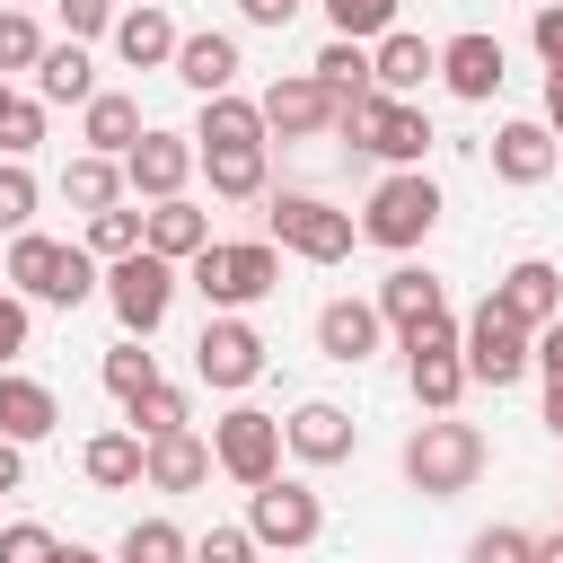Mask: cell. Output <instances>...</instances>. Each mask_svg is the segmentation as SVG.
<instances>
[{"instance_id":"obj_34","label":"cell","mask_w":563,"mask_h":563,"mask_svg":"<svg viewBox=\"0 0 563 563\" xmlns=\"http://www.w3.org/2000/svg\"><path fill=\"white\" fill-rule=\"evenodd\" d=\"M123 413H132V431H141V440H167V431H194V405H185V387H167V378H158L150 396H132Z\"/></svg>"},{"instance_id":"obj_47","label":"cell","mask_w":563,"mask_h":563,"mask_svg":"<svg viewBox=\"0 0 563 563\" xmlns=\"http://www.w3.org/2000/svg\"><path fill=\"white\" fill-rule=\"evenodd\" d=\"M26 325H35V317H26V299H18V290H0V369L26 352Z\"/></svg>"},{"instance_id":"obj_51","label":"cell","mask_w":563,"mask_h":563,"mask_svg":"<svg viewBox=\"0 0 563 563\" xmlns=\"http://www.w3.org/2000/svg\"><path fill=\"white\" fill-rule=\"evenodd\" d=\"M545 123H554V141H563V70H545Z\"/></svg>"},{"instance_id":"obj_17","label":"cell","mask_w":563,"mask_h":563,"mask_svg":"<svg viewBox=\"0 0 563 563\" xmlns=\"http://www.w3.org/2000/svg\"><path fill=\"white\" fill-rule=\"evenodd\" d=\"M493 299H501V308L537 334V325H554V317H563V273H554L545 255H519V264L493 282Z\"/></svg>"},{"instance_id":"obj_3","label":"cell","mask_w":563,"mask_h":563,"mask_svg":"<svg viewBox=\"0 0 563 563\" xmlns=\"http://www.w3.org/2000/svg\"><path fill=\"white\" fill-rule=\"evenodd\" d=\"M9 290L18 299H44V308H79L88 290H106V273H97L88 246H62L44 229H18L9 238Z\"/></svg>"},{"instance_id":"obj_30","label":"cell","mask_w":563,"mask_h":563,"mask_svg":"<svg viewBox=\"0 0 563 563\" xmlns=\"http://www.w3.org/2000/svg\"><path fill=\"white\" fill-rule=\"evenodd\" d=\"M405 378H413V405L422 413H457V396L475 387L466 378V352H405Z\"/></svg>"},{"instance_id":"obj_11","label":"cell","mask_w":563,"mask_h":563,"mask_svg":"<svg viewBox=\"0 0 563 563\" xmlns=\"http://www.w3.org/2000/svg\"><path fill=\"white\" fill-rule=\"evenodd\" d=\"M194 167H202V150H194V132H141V141L123 150V185H132L141 202H176Z\"/></svg>"},{"instance_id":"obj_6","label":"cell","mask_w":563,"mask_h":563,"mask_svg":"<svg viewBox=\"0 0 563 563\" xmlns=\"http://www.w3.org/2000/svg\"><path fill=\"white\" fill-rule=\"evenodd\" d=\"M106 308H114V325L123 334H158L167 325V308H176V264L167 255H150V246H132V255H114L106 264Z\"/></svg>"},{"instance_id":"obj_55","label":"cell","mask_w":563,"mask_h":563,"mask_svg":"<svg viewBox=\"0 0 563 563\" xmlns=\"http://www.w3.org/2000/svg\"><path fill=\"white\" fill-rule=\"evenodd\" d=\"M0 114H9V79H0Z\"/></svg>"},{"instance_id":"obj_27","label":"cell","mask_w":563,"mask_h":563,"mask_svg":"<svg viewBox=\"0 0 563 563\" xmlns=\"http://www.w3.org/2000/svg\"><path fill=\"white\" fill-rule=\"evenodd\" d=\"M422 150H431V114H422L413 97H387L378 123H369V158H387V167H422Z\"/></svg>"},{"instance_id":"obj_46","label":"cell","mask_w":563,"mask_h":563,"mask_svg":"<svg viewBox=\"0 0 563 563\" xmlns=\"http://www.w3.org/2000/svg\"><path fill=\"white\" fill-rule=\"evenodd\" d=\"M528 44L545 53V70H563V0H537V18H528Z\"/></svg>"},{"instance_id":"obj_5","label":"cell","mask_w":563,"mask_h":563,"mask_svg":"<svg viewBox=\"0 0 563 563\" xmlns=\"http://www.w3.org/2000/svg\"><path fill=\"white\" fill-rule=\"evenodd\" d=\"M264 238L290 246V255H308V264H343L352 238H361V220L334 211V202H317V194H264Z\"/></svg>"},{"instance_id":"obj_31","label":"cell","mask_w":563,"mask_h":563,"mask_svg":"<svg viewBox=\"0 0 563 563\" xmlns=\"http://www.w3.org/2000/svg\"><path fill=\"white\" fill-rule=\"evenodd\" d=\"M62 202H70V211H114V202H123V158L79 150V158L62 167Z\"/></svg>"},{"instance_id":"obj_29","label":"cell","mask_w":563,"mask_h":563,"mask_svg":"<svg viewBox=\"0 0 563 563\" xmlns=\"http://www.w3.org/2000/svg\"><path fill=\"white\" fill-rule=\"evenodd\" d=\"M35 97H44V106H88V97H97V62H88V44H44V62H35Z\"/></svg>"},{"instance_id":"obj_12","label":"cell","mask_w":563,"mask_h":563,"mask_svg":"<svg viewBox=\"0 0 563 563\" xmlns=\"http://www.w3.org/2000/svg\"><path fill=\"white\" fill-rule=\"evenodd\" d=\"M264 132H282V141H308V132H334V88L317 79V70H290V79H273L264 97Z\"/></svg>"},{"instance_id":"obj_40","label":"cell","mask_w":563,"mask_h":563,"mask_svg":"<svg viewBox=\"0 0 563 563\" xmlns=\"http://www.w3.org/2000/svg\"><path fill=\"white\" fill-rule=\"evenodd\" d=\"M325 18H334V35H352V44H378V35L396 26V0H325Z\"/></svg>"},{"instance_id":"obj_9","label":"cell","mask_w":563,"mask_h":563,"mask_svg":"<svg viewBox=\"0 0 563 563\" xmlns=\"http://www.w3.org/2000/svg\"><path fill=\"white\" fill-rule=\"evenodd\" d=\"M246 528H255V545L299 554V545H317V537H325V501H317L299 475H273V484H255V493H246Z\"/></svg>"},{"instance_id":"obj_43","label":"cell","mask_w":563,"mask_h":563,"mask_svg":"<svg viewBox=\"0 0 563 563\" xmlns=\"http://www.w3.org/2000/svg\"><path fill=\"white\" fill-rule=\"evenodd\" d=\"M466 563H537V537H528V528H484V537L466 545Z\"/></svg>"},{"instance_id":"obj_22","label":"cell","mask_w":563,"mask_h":563,"mask_svg":"<svg viewBox=\"0 0 563 563\" xmlns=\"http://www.w3.org/2000/svg\"><path fill=\"white\" fill-rule=\"evenodd\" d=\"M141 246L167 255V264H194V255L211 246V220H202L185 194H176V202H150V211H141Z\"/></svg>"},{"instance_id":"obj_50","label":"cell","mask_w":563,"mask_h":563,"mask_svg":"<svg viewBox=\"0 0 563 563\" xmlns=\"http://www.w3.org/2000/svg\"><path fill=\"white\" fill-rule=\"evenodd\" d=\"M18 484H26V440L0 431V493H18Z\"/></svg>"},{"instance_id":"obj_41","label":"cell","mask_w":563,"mask_h":563,"mask_svg":"<svg viewBox=\"0 0 563 563\" xmlns=\"http://www.w3.org/2000/svg\"><path fill=\"white\" fill-rule=\"evenodd\" d=\"M0 563H62V537L44 519H9L0 528Z\"/></svg>"},{"instance_id":"obj_25","label":"cell","mask_w":563,"mask_h":563,"mask_svg":"<svg viewBox=\"0 0 563 563\" xmlns=\"http://www.w3.org/2000/svg\"><path fill=\"white\" fill-rule=\"evenodd\" d=\"M141 132H150V123H141V97H123V88H97V97L79 106V141L106 150V158H123Z\"/></svg>"},{"instance_id":"obj_42","label":"cell","mask_w":563,"mask_h":563,"mask_svg":"<svg viewBox=\"0 0 563 563\" xmlns=\"http://www.w3.org/2000/svg\"><path fill=\"white\" fill-rule=\"evenodd\" d=\"M44 141V97H9V114H0V158H26Z\"/></svg>"},{"instance_id":"obj_16","label":"cell","mask_w":563,"mask_h":563,"mask_svg":"<svg viewBox=\"0 0 563 563\" xmlns=\"http://www.w3.org/2000/svg\"><path fill=\"white\" fill-rule=\"evenodd\" d=\"M554 167H563L554 123H501V132H493V176H501V185H545Z\"/></svg>"},{"instance_id":"obj_24","label":"cell","mask_w":563,"mask_h":563,"mask_svg":"<svg viewBox=\"0 0 563 563\" xmlns=\"http://www.w3.org/2000/svg\"><path fill=\"white\" fill-rule=\"evenodd\" d=\"M211 440L202 431H167V440H150V466H141V484H158V493H194V484H211Z\"/></svg>"},{"instance_id":"obj_26","label":"cell","mask_w":563,"mask_h":563,"mask_svg":"<svg viewBox=\"0 0 563 563\" xmlns=\"http://www.w3.org/2000/svg\"><path fill=\"white\" fill-rule=\"evenodd\" d=\"M194 150H264V106L255 97H202V123H194Z\"/></svg>"},{"instance_id":"obj_48","label":"cell","mask_w":563,"mask_h":563,"mask_svg":"<svg viewBox=\"0 0 563 563\" xmlns=\"http://www.w3.org/2000/svg\"><path fill=\"white\" fill-rule=\"evenodd\" d=\"M537 369H545V387H563V317L537 325Z\"/></svg>"},{"instance_id":"obj_21","label":"cell","mask_w":563,"mask_h":563,"mask_svg":"<svg viewBox=\"0 0 563 563\" xmlns=\"http://www.w3.org/2000/svg\"><path fill=\"white\" fill-rule=\"evenodd\" d=\"M176 79H185L194 97H229V88H238V35H220V26L185 35V44H176Z\"/></svg>"},{"instance_id":"obj_2","label":"cell","mask_w":563,"mask_h":563,"mask_svg":"<svg viewBox=\"0 0 563 563\" xmlns=\"http://www.w3.org/2000/svg\"><path fill=\"white\" fill-rule=\"evenodd\" d=\"M484 457H493V449H484L475 422L431 413V422H413V440H405V484H413L422 501H457V493H475Z\"/></svg>"},{"instance_id":"obj_54","label":"cell","mask_w":563,"mask_h":563,"mask_svg":"<svg viewBox=\"0 0 563 563\" xmlns=\"http://www.w3.org/2000/svg\"><path fill=\"white\" fill-rule=\"evenodd\" d=\"M62 563H106V554H88V545H62Z\"/></svg>"},{"instance_id":"obj_15","label":"cell","mask_w":563,"mask_h":563,"mask_svg":"<svg viewBox=\"0 0 563 563\" xmlns=\"http://www.w3.org/2000/svg\"><path fill=\"white\" fill-rule=\"evenodd\" d=\"M378 334H387L378 299H325V308H317V352L343 361V369H361V361L378 352Z\"/></svg>"},{"instance_id":"obj_49","label":"cell","mask_w":563,"mask_h":563,"mask_svg":"<svg viewBox=\"0 0 563 563\" xmlns=\"http://www.w3.org/2000/svg\"><path fill=\"white\" fill-rule=\"evenodd\" d=\"M238 18H246V26H290L299 0H238Z\"/></svg>"},{"instance_id":"obj_4","label":"cell","mask_w":563,"mask_h":563,"mask_svg":"<svg viewBox=\"0 0 563 563\" xmlns=\"http://www.w3.org/2000/svg\"><path fill=\"white\" fill-rule=\"evenodd\" d=\"M431 229H440V185L422 167H387L369 185V202H361V238L387 246V255H413Z\"/></svg>"},{"instance_id":"obj_36","label":"cell","mask_w":563,"mask_h":563,"mask_svg":"<svg viewBox=\"0 0 563 563\" xmlns=\"http://www.w3.org/2000/svg\"><path fill=\"white\" fill-rule=\"evenodd\" d=\"M35 202H44V185H35V167H26V158H0V238H18V229H35Z\"/></svg>"},{"instance_id":"obj_7","label":"cell","mask_w":563,"mask_h":563,"mask_svg":"<svg viewBox=\"0 0 563 563\" xmlns=\"http://www.w3.org/2000/svg\"><path fill=\"white\" fill-rule=\"evenodd\" d=\"M528 369H537V334H528L501 299H484V308L466 317V378L501 396V387H519Z\"/></svg>"},{"instance_id":"obj_23","label":"cell","mask_w":563,"mask_h":563,"mask_svg":"<svg viewBox=\"0 0 563 563\" xmlns=\"http://www.w3.org/2000/svg\"><path fill=\"white\" fill-rule=\"evenodd\" d=\"M449 308V290H440V273L431 264H396L387 282H378V317L396 325V334H413L422 317H440Z\"/></svg>"},{"instance_id":"obj_57","label":"cell","mask_w":563,"mask_h":563,"mask_svg":"<svg viewBox=\"0 0 563 563\" xmlns=\"http://www.w3.org/2000/svg\"><path fill=\"white\" fill-rule=\"evenodd\" d=\"M0 9H35V0H0Z\"/></svg>"},{"instance_id":"obj_20","label":"cell","mask_w":563,"mask_h":563,"mask_svg":"<svg viewBox=\"0 0 563 563\" xmlns=\"http://www.w3.org/2000/svg\"><path fill=\"white\" fill-rule=\"evenodd\" d=\"M0 431L35 449L44 431H62V396L44 378H26V369H0Z\"/></svg>"},{"instance_id":"obj_32","label":"cell","mask_w":563,"mask_h":563,"mask_svg":"<svg viewBox=\"0 0 563 563\" xmlns=\"http://www.w3.org/2000/svg\"><path fill=\"white\" fill-rule=\"evenodd\" d=\"M114 563H194V537L176 519H132L123 545H114Z\"/></svg>"},{"instance_id":"obj_53","label":"cell","mask_w":563,"mask_h":563,"mask_svg":"<svg viewBox=\"0 0 563 563\" xmlns=\"http://www.w3.org/2000/svg\"><path fill=\"white\" fill-rule=\"evenodd\" d=\"M537 563H563V528H554V537H537Z\"/></svg>"},{"instance_id":"obj_44","label":"cell","mask_w":563,"mask_h":563,"mask_svg":"<svg viewBox=\"0 0 563 563\" xmlns=\"http://www.w3.org/2000/svg\"><path fill=\"white\" fill-rule=\"evenodd\" d=\"M194 563H255V528H202Z\"/></svg>"},{"instance_id":"obj_13","label":"cell","mask_w":563,"mask_h":563,"mask_svg":"<svg viewBox=\"0 0 563 563\" xmlns=\"http://www.w3.org/2000/svg\"><path fill=\"white\" fill-rule=\"evenodd\" d=\"M440 79H449V97L484 106V97H493V88L510 79V53H501V35H484V26L449 35V44H440Z\"/></svg>"},{"instance_id":"obj_14","label":"cell","mask_w":563,"mask_h":563,"mask_svg":"<svg viewBox=\"0 0 563 563\" xmlns=\"http://www.w3.org/2000/svg\"><path fill=\"white\" fill-rule=\"evenodd\" d=\"M282 440H290V457L299 466H343L352 449H361V422L343 413V405H325V396H308L290 422H282Z\"/></svg>"},{"instance_id":"obj_52","label":"cell","mask_w":563,"mask_h":563,"mask_svg":"<svg viewBox=\"0 0 563 563\" xmlns=\"http://www.w3.org/2000/svg\"><path fill=\"white\" fill-rule=\"evenodd\" d=\"M545 431L563 440V387H545Z\"/></svg>"},{"instance_id":"obj_39","label":"cell","mask_w":563,"mask_h":563,"mask_svg":"<svg viewBox=\"0 0 563 563\" xmlns=\"http://www.w3.org/2000/svg\"><path fill=\"white\" fill-rule=\"evenodd\" d=\"M44 62V26L35 9H0V70H35Z\"/></svg>"},{"instance_id":"obj_8","label":"cell","mask_w":563,"mask_h":563,"mask_svg":"<svg viewBox=\"0 0 563 563\" xmlns=\"http://www.w3.org/2000/svg\"><path fill=\"white\" fill-rule=\"evenodd\" d=\"M282 449H290V440H282V413H264V405H229V413L211 422V457H220V475L246 484V493L282 475Z\"/></svg>"},{"instance_id":"obj_28","label":"cell","mask_w":563,"mask_h":563,"mask_svg":"<svg viewBox=\"0 0 563 563\" xmlns=\"http://www.w3.org/2000/svg\"><path fill=\"white\" fill-rule=\"evenodd\" d=\"M141 466H150V440H141V431H97V440L79 449V475H88L97 493H132Z\"/></svg>"},{"instance_id":"obj_37","label":"cell","mask_w":563,"mask_h":563,"mask_svg":"<svg viewBox=\"0 0 563 563\" xmlns=\"http://www.w3.org/2000/svg\"><path fill=\"white\" fill-rule=\"evenodd\" d=\"M132 246H141V211H123V202H114V211H88V255H97V264H114V255H132Z\"/></svg>"},{"instance_id":"obj_38","label":"cell","mask_w":563,"mask_h":563,"mask_svg":"<svg viewBox=\"0 0 563 563\" xmlns=\"http://www.w3.org/2000/svg\"><path fill=\"white\" fill-rule=\"evenodd\" d=\"M106 387H114V396H123V405H132V396H150V387H158V361H150V352H141V334H132V343H114V352H106Z\"/></svg>"},{"instance_id":"obj_56","label":"cell","mask_w":563,"mask_h":563,"mask_svg":"<svg viewBox=\"0 0 563 563\" xmlns=\"http://www.w3.org/2000/svg\"><path fill=\"white\" fill-rule=\"evenodd\" d=\"M0 290H9V255H0Z\"/></svg>"},{"instance_id":"obj_35","label":"cell","mask_w":563,"mask_h":563,"mask_svg":"<svg viewBox=\"0 0 563 563\" xmlns=\"http://www.w3.org/2000/svg\"><path fill=\"white\" fill-rule=\"evenodd\" d=\"M308 70H317L334 97H352V88H378V79H369V44H352V35H325V53H317Z\"/></svg>"},{"instance_id":"obj_45","label":"cell","mask_w":563,"mask_h":563,"mask_svg":"<svg viewBox=\"0 0 563 563\" xmlns=\"http://www.w3.org/2000/svg\"><path fill=\"white\" fill-rule=\"evenodd\" d=\"M53 9H62V26H70V44H88V35H114V18H123L114 0H53Z\"/></svg>"},{"instance_id":"obj_10","label":"cell","mask_w":563,"mask_h":563,"mask_svg":"<svg viewBox=\"0 0 563 563\" xmlns=\"http://www.w3.org/2000/svg\"><path fill=\"white\" fill-rule=\"evenodd\" d=\"M194 378L220 387V396H246V387L264 378V334H255L246 317H211V325L194 334Z\"/></svg>"},{"instance_id":"obj_18","label":"cell","mask_w":563,"mask_h":563,"mask_svg":"<svg viewBox=\"0 0 563 563\" xmlns=\"http://www.w3.org/2000/svg\"><path fill=\"white\" fill-rule=\"evenodd\" d=\"M176 44H185V35H176V18H167L158 0H132V9L114 18V53H123L132 70H176Z\"/></svg>"},{"instance_id":"obj_33","label":"cell","mask_w":563,"mask_h":563,"mask_svg":"<svg viewBox=\"0 0 563 563\" xmlns=\"http://www.w3.org/2000/svg\"><path fill=\"white\" fill-rule=\"evenodd\" d=\"M202 176L220 202H255L264 194V150H202Z\"/></svg>"},{"instance_id":"obj_19","label":"cell","mask_w":563,"mask_h":563,"mask_svg":"<svg viewBox=\"0 0 563 563\" xmlns=\"http://www.w3.org/2000/svg\"><path fill=\"white\" fill-rule=\"evenodd\" d=\"M369 79H378L387 97H413L422 79H440V44H431V35H405V26H387V35L369 44Z\"/></svg>"},{"instance_id":"obj_1","label":"cell","mask_w":563,"mask_h":563,"mask_svg":"<svg viewBox=\"0 0 563 563\" xmlns=\"http://www.w3.org/2000/svg\"><path fill=\"white\" fill-rule=\"evenodd\" d=\"M185 282L202 290L211 317H246L255 299L282 290V246H273V238H211V246L185 264Z\"/></svg>"}]
</instances>
